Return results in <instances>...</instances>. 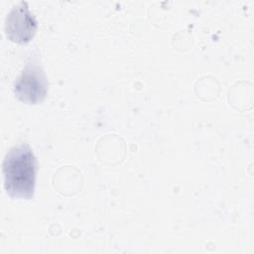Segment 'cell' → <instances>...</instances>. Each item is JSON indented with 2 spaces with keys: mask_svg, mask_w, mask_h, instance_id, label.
Masks as SVG:
<instances>
[{
  "mask_svg": "<svg viewBox=\"0 0 254 254\" xmlns=\"http://www.w3.org/2000/svg\"><path fill=\"white\" fill-rule=\"evenodd\" d=\"M4 189L12 197L30 199L34 196L37 160L27 144L12 148L2 163Z\"/></svg>",
  "mask_w": 254,
  "mask_h": 254,
  "instance_id": "1",
  "label": "cell"
},
{
  "mask_svg": "<svg viewBox=\"0 0 254 254\" xmlns=\"http://www.w3.org/2000/svg\"><path fill=\"white\" fill-rule=\"evenodd\" d=\"M48 86L49 82L43 67L38 64H28L15 79L13 90L22 102L38 104L46 98Z\"/></svg>",
  "mask_w": 254,
  "mask_h": 254,
  "instance_id": "2",
  "label": "cell"
},
{
  "mask_svg": "<svg viewBox=\"0 0 254 254\" xmlns=\"http://www.w3.org/2000/svg\"><path fill=\"white\" fill-rule=\"evenodd\" d=\"M37 28V19L30 11L26 1L14 5L5 19V34L9 40L17 44L30 42L35 36Z\"/></svg>",
  "mask_w": 254,
  "mask_h": 254,
  "instance_id": "3",
  "label": "cell"
}]
</instances>
